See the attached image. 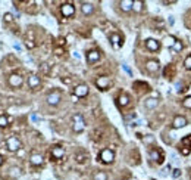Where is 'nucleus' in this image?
<instances>
[{
	"label": "nucleus",
	"instance_id": "f257e3e1",
	"mask_svg": "<svg viewBox=\"0 0 191 180\" xmlns=\"http://www.w3.org/2000/svg\"><path fill=\"white\" fill-rule=\"evenodd\" d=\"M179 152L182 155H188L191 152V134H188L187 137H184L179 143Z\"/></svg>",
	"mask_w": 191,
	"mask_h": 180
},
{
	"label": "nucleus",
	"instance_id": "f03ea898",
	"mask_svg": "<svg viewBox=\"0 0 191 180\" xmlns=\"http://www.w3.org/2000/svg\"><path fill=\"white\" fill-rule=\"evenodd\" d=\"M72 121H74V124H72L74 131H75V133H81V131L84 130V127H85V123H84L82 117H81L79 114H76V115H74Z\"/></svg>",
	"mask_w": 191,
	"mask_h": 180
},
{
	"label": "nucleus",
	"instance_id": "7ed1b4c3",
	"mask_svg": "<svg viewBox=\"0 0 191 180\" xmlns=\"http://www.w3.org/2000/svg\"><path fill=\"white\" fill-rule=\"evenodd\" d=\"M6 146H8V149H9V151L16 152L18 149H21V142H19V139H18V137L11 136V137L6 140Z\"/></svg>",
	"mask_w": 191,
	"mask_h": 180
},
{
	"label": "nucleus",
	"instance_id": "20e7f679",
	"mask_svg": "<svg viewBox=\"0 0 191 180\" xmlns=\"http://www.w3.org/2000/svg\"><path fill=\"white\" fill-rule=\"evenodd\" d=\"M46 101H47L49 105L56 106V105H59V102H60V93L57 92V90H53V92H50V93L47 95Z\"/></svg>",
	"mask_w": 191,
	"mask_h": 180
},
{
	"label": "nucleus",
	"instance_id": "39448f33",
	"mask_svg": "<svg viewBox=\"0 0 191 180\" xmlns=\"http://www.w3.org/2000/svg\"><path fill=\"white\" fill-rule=\"evenodd\" d=\"M113 158H115V154H113V151H110V149H103V151L100 152V159H102L103 162H106V164L112 162Z\"/></svg>",
	"mask_w": 191,
	"mask_h": 180
},
{
	"label": "nucleus",
	"instance_id": "423d86ee",
	"mask_svg": "<svg viewBox=\"0 0 191 180\" xmlns=\"http://www.w3.org/2000/svg\"><path fill=\"white\" fill-rule=\"evenodd\" d=\"M75 96L76 98H82V96H87L88 95V86H85V84H78L76 87H75Z\"/></svg>",
	"mask_w": 191,
	"mask_h": 180
},
{
	"label": "nucleus",
	"instance_id": "0eeeda50",
	"mask_svg": "<svg viewBox=\"0 0 191 180\" xmlns=\"http://www.w3.org/2000/svg\"><path fill=\"white\" fill-rule=\"evenodd\" d=\"M22 83H24V78H22L19 74H12V75L9 77V84H11L12 87H19Z\"/></svg>",
	"mask_w": 191,
	"mask_h": 180
},
{
	"label": "nucleus",
	"instance_id": "6e6552de",
	"mask_svg": "<svg viewBox=\"0 0 191 180\" xmlns=\"http://www.w3.org/2000/svg\"><path fill=\"white\" fill-rule=\"evenodd\" d=\"M185 126H187V120L184 117H181V115H176L173 118V121H172V127L173 129H181V127H185Z\"/></svg>",
	"mask_w": 191,
	"mask_h": 180
},
{
	"label": "nucleus",
	"instance_id": "1a4fd4ad",
	"mask_svg": "<svg viewBox=\"0 0 191 180\" xmlns=\"http://www.w3.org/2000/svg\"><path fill=\"white\" fill-rule=\"evenodd\" d=\"M100 59V52L99 50H90L87 53V61L88 64H94V62H97Z\"/></svg>",
	"mask_w": 191,
	"mask_h": 180
},
{
	"label": "nucleus",
	"instance_id": "9d476101",
	"mask_svg": "<svg viewBox=\"0 0 191 180\" xmlns=\"http://www.w3.org/2000/svg\"><path fill=\"white\" fill-rule=\"evenodd\" d=\"M146 46H147V49L151 50V52H157V50L160 49L159 41L154 40V39H149V40H146Z\"/></svg>",
	"mask_w": 191,
	"mask_h": 180
},
{
	"label": "nucleus",
	"instance_id": "9b49d317",
	"mask_svg": "<svg viewBox=\"0 0 191 180\" xmlns=\"http://www.w3.org/2000/svg\"><path fill=\"white\" fill-rule=\"evenodd\" d=\"M62 14H63V16H72L75 14V8L71 3H65V5H62Z\"/></svg>",
	"mask_w": 191,
	"mask_h": 180
},
{
	"label": "nucleus",
	"instance_id": "f8f14e48",
	"mask_svg": "<svg viewBox=\"0 0 191 180\" xmlns=\"http://www.w3.org/2000/svg\"><path fill=\"white\" fill-rule=\"evenodd\" d=\"M149 156H150V159H153V161H156V162H162V161H163V155H162L157 149H150V151H149Z\"/></svg>",
	"mask_w": 191,
	"mask_h": 180
},
{
	"label": "nucleus",
	"instance_id": "ddd939ff",
	"mask_svg": "<svg viewBox=\"0 0 191 180\" xmlns=\"http://www.w3.org/2000/svg\"><path fill=\"white\" fill-rule=\"evenodd\" d=\"M40 84H41V80H40L38 75H30L28 77V86L31 89H37Z\"/></svg>",
	"mask_w": 191,
	"mask_h": 180
},
{
	"label": "nucleus",
	"instance_id": "4468645a",
	"mask_svg": "<svg viewBox=\"0 0 191 180\" xmlns=\"http://www.w3.org/2000/svg\"><path fill=\"white\" fill-rule=\"evenodd\" d=\"M146 66H147V71H149V72H157L159 68H160V64H159L157 61H149V62L146 64Z\"/></svg>",
	"mask_w": 191,
	"mask_h": 180
},
{
	"label": "nucleus",
	"instance_id": "2eb2a0df",
	"mask_svg": "<svg viewBox=\"0 0 191 180\" xmlns=\"http://www.w3.org/2000/svg\"><path fill=\"white\" fill-rule=\"evenodd\" d=\"M52 155L54 156V159H60V158H63V155H65V149L60 148V146H54V148L52 149Z\"/></svg>",
	"mask_w": 191,
	"mask_h": 180
},
{
	"label": "nucleus",
	"instance_id": "dca6fc26",
	"mask_svg": "<svg viewBox=\"0 0 191 180\" xmlns=\"http://www.w3.org/2000/svg\"><path fill=\"white\" fill-rule=\"evenodd\" d=\"M95 84H97L99 89H108V86L110 84V80L108 77H100L99 80H95Z\"/></svg>",
	"mask_w": 191,
	"mask_h": 180
},
{
	"label": "nucleus",
	"instance_id": "f3484780",
	"mask_svg": "<svg viewBox=\"0 0 191 180\" xmlns=\"http://www.w3.org/2000/svg\"><path fill=\"white\" fill-rule=\"evenodd\" d=\"M157 104H159L157 98H149V99H146L144 106H146V109H153V108L157 106Z\"/></svg>",
	"mask_w": 191,
	"mask_h": 180
},
{
	"label": "nucleus",
	"instance_id": "a211bd4d",
	"mask_svg": "<svg viewBox=\"0 0 191 180\" xmlns=\"http://www.w3.org/2000/svg\"><path fill=\"white\" fill-rule=\"evenodd\" d=\"M30 162H31L33 165H41V164H43V155H40V154H33V155L30 156Z\"/></svg>",
	"mask_w": 191,
	"mask_h": 180
},
{
	"label": "nucleus",
	"instance_id": "6ab92c4d",
	"mask_svg": "<svg viewBox=\"0 0 191 180\" xmlns=\"http://www.w3.org/2000/svg\"><path fill=\"white\" fill-rule=\"evenodd\" d=\"M119 5H121V9H122L124 12H128V11H131V9H132L134 2H131V0H124V2H121Z\"/></svg>",
	"mask_w": 191,
	"mask_h": 180
},
{
	"label": "nucleus",
	"instance_id": "aec40b11",
	"mask_svg": "<svg viewBox=\"0 0 191 180\" xmlns=\"http://www.w3.org/2000/svg\"><path fill=\"white\" fill-rule=\"evenodd\" d=\"M81 11H82V14H84V15H91V14H93V11H94V8H93V5H91V3H82Z\"/></svg>",
	"mask_w": 191,
	"mask_h": 180
},
{
	"label": "nucleus",
	"instance_id": "412c9836",
	"mask_svg": "<svg viewBox=\"0 0 191 180\" xmlns=\"http://www.w3.org/2000/svg\"><path fill=\"white\" fill-rule=\"evenodd\" d=\"M110 40H112V44H113V47H119L121 46V37L118 36V34H112L110 36Z\"/></svg>",
	"mask_w": 191,
	"mask_h": 180
},
{
	"label": "nucleus",
	"instance_id": "4be33fe9",
	"mask_svg": "<svg viewBox=\"0 0 191 180\" xmlns=\"http://www.w3.org/2000/svg\"><path fill=\"white\" fill-rule=\"evenodd\" d=\"M93 180H108V176H106V173H103V171H97V173L93 176Z\"/></svg>",
	"mask_w": 191,
	"mask_h": 180
},
{
	"label": "nucleus",
	"instance_id": "5701e85b",
	"mask_svg": "<svg viewBox=\"0 0 191 180\" xmlns=\"http://www.w3.org/2000/svg\"><path fill=\"white\" fill-rule=\"evenodd\" d=\"M9 174L12 177H18V176H21V168L19 167H11L9 168Z\"/></svg>",
	"mask_w": 191,
	"mask_h": 180
},
{
	"label": "nucleus",
	"instance_id": "b1692460",
	"mask_svg": "<svg viewBox=\"0 0 191 180\" xmlns=\"http://www.w3.org/2000/svg\"><path fill=\"white\" fill-rule=\"evenodd\" d=\"M128 104H129V98L127 95H121L119 96V105L121 106H127Z\"/></svg>",
	"mask_w": 191,
	"mask_h": 180
},
{
	"label": "nucleus",
	"instance_id": "393cba45",
	"mask_svg": "<svg viewBox=\"0 0 191 180\" xmlns=\"http://www.w3.org/2000/svg\"><path fill=\"white\" fill-rule=\"evenodd\" d=\"M143 6H144V3H143V2H134L132 9H134L135 12H141V11H143Z\"/></svg>",
	"mask_w": 191,
	"mask_h": 180
},
{
	"label": "nucleus",
	"instance_id": "a878e982",
	"mask_svg": "<svg viewBox=\"0 0 191 180\" xmlns=\"http://www.w3.org/2000/svg\"><path fill=\"white\" fill-rule=\"evenodd\" d=\"M170 50H172V52H181V50H182V43L176 40V41H175V44L170 47Z\"/></svg>",
	"mask_w": 191,
	"mask_h": 180
},
{
	"label": "nucleus",
	"instance_id": "bb28decb",
	"mask_svg": "<svg viewBox=\"0 0 191 180\" xmlns=\"http://www.w3.org/2000/svg\"><path fill=\"white\" fill-rule=\"evenodd\" d=\"M8 123H9L8 117H5V115H0V127H6V126H8Z\"/></svg>",
	"mask_w": 191,
	"mask_h": 180
},
{
	"label": "nucleus",
	"instance_id": "cd10ccee",
	"mask_svg": "<svg viewBox=\"0 0 191 180\" xmlns=\"http://www.w3.org/2000/svg\"><path fill=\"white\" fill-rule=\"evenodd\" d=\"M184 66H185L187 69H191V55L185 58V61H184Z\"/></svg>",
	"mask_w": 191,
	"mask_h": 180
},
{
	"label": "nucleus",
	"instance_id": "c85d7f7f",
	"mask_svg": "<svg viewBox=\"0 0 191 180\" xmlns=\"http://www.w3.org/2000/svg\"><path fill=\"white\" fill-rule=\"evenodd\" d=\"M184 106L188 108V109H191V96H188V98L184 99Z\"/></svg>",
	"mask_w": 191,
	"mask_h": 180
},
{
	"label": "nucleus",
	"instance_id": "c756f323",
	"mask_svg": "<svg viewBox=\"0 0 191 180\" xmlns=\"http://www.w3.org/2000/svg\"><path fill=\"white\" fill-rule=\"evenodd\" d=\"M75 158H76V161H78V162H84V161H85V158H87V155H85V154H79V155L76 154V156H75Z\"/></svg>",
	"mask_w": 191,
	"mask_h": 180
},
{
	"label": "nucleus",
	"instance_id": "7c9ffc66",
	"mask_svg": "<svg viewBox=\"0 0 191 180\" xmlns=\"http://www.w3.org/2000/svg\"><path fill=\"white\" fill-rule=\"evenodd\" d=\"M12 19H13L12 14H6V15H5V21H6V22H12Z\"/></svg>",
	"mask_w": 191,
	"mask_h": 180
},
{
	"label": "nucleus",
	"instance_id": "2f4dec72",
	"mask_svg": "<svg viewBox=\"0 0 191 180\" xmlns=\"http://www.w3.org/2000/svg\"><path fill=\"white\" fill-rule=\"evenodd\" d=\"M181 176V170L179 168H175L173 170V177H179Z\"/></svg>",
	"mask_w": 191,
	"mask_h": 180
},
{
	"label": "nucleus",
	"instance_id": "473e14b6",
	"mask_svg": "<svg viewBox=\"0 0 191 180\" xmlns=\"http://www.w3.org/2000/svg\"><path fill=\"white\" fill-rule=\"evenodd\" d=\"M27 46H28V47H34V43H33V41H27Z\"/></svg>",
	"mask_w": 191,
	"mask_h": 180
},
{
	"label": "nucleus",
	"instance_id": "72a5a7b5",
	"mask_svg": "<svg viewBox=\"0 0 191 180\" xmlns=\"http://www.w3.org/2000/svg\"><path fill=\"white\" fill-rule=\"evenodd\" d=\"M13 47H15V49H16V50H18V52H21V49H22V47H21V46H19V44H15V46H13Z\"/></svg>",
	"mask_w": 191,
	"mask_h": 180
},
{
	"label": "nucleus",
	"instance_id": "f704fd0d",
	"mask_svg": "<svg viewBox=\"0 0 191 180\" xmlns=\"http://www.w3.org/2000/svg\"><path fill=\"white\" fill-rule=\"evenodd\" d=\"M124 69H125V71H127V72H128V74H131V69H129V68H128V66H127V65H124Z\"/></svg>",
	"mask_w": 191,
	"mask_h": 180
},
{
	"label": "nucleus",
	"instance_id": "c9c22d12",
	"mask_svg": "<svg viewBox=\"0 0 191 180\" xmlns=\"http://www.w3.org/2000/svg\"><path fill=\"white\" fill-rule=\"evenodd\" d=\"M76 101H78V98H76V96L74 95V96H72V102H76Z\"/></svg>",
	"mask_w": 191,
	"mask_h": 180
},
{
	"label": "nucleus",
	"instance_id": "e433bc0d",
	"mask_svg": "<svg viewBox=\"0 0 191 180\" xmlns=\"http://www.w3.org/2000/svg\"><path fill=\"white\" fill-rule=\"evenodd\" d=\"M2 162H3V158H2V155H0V165H2Z\"/></svg>",
	"mask_w": 191,
	"mask_h": 180
}]
</instances>
